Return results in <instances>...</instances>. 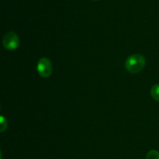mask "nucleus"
Listing matches in <instances>:
<instances>
[{"mask_svg":"<svg viewBox=\"0 0 159 159\" xmlns=\"http://www.w3.org/2000/svg\"><path fill=\"white\" fill-rule=\"evenodd\" d=\"M37 70L38 74L42 78L50 77L53 71V66L50 59H48V57H41L38 61Z\"/></svg>","mask_w":159,"mask_h":159,"instance_id":"2","label":"nucleus"},{"mask_svg":"<svg viewBox=\"0 0 159 159\" xmlns=\"http://www.w3.org/2000/svg\"><path fill=\"white\" fill-rule=\"evenodd\" d=\"M151 95L155 100L159 102V84H155L152 87Z\"/></svg>","mask_w":159,"mask_h":159,"instance_id":"4","label":"nucleus"},{"mask_svg":"<svg viewBox=\"0 0 159 159\" xmlns=\"http://www.w3.org/2000/svg\"><path fill=\"white\" fill-rule=\"evenodd\" d=\"M95 1H96V0H95Z\"/></svg>","mask_w":159,"mask_h":159,"instance_id":"7","label":"nucleus"},{"mask_svg":"<svg viewBox=\"0 0 159 159\" xmlns=\"http://www.w3.org/2000/svg\"><path fill=\"white\" fill-rule=\"evenodd\" d=\"M0 127H1V130L0 131L4 132L6 129L7 128V120L5 119L3 116H1V120H0Z\"/></svg>","mask_w":159,"mask_h":159,"instance_id":"6","label":"nucleus"},{"mask_svg":"<svg viewBox=\"0 0 159 159\" xmlns=\"http://www.w3.org/2000/svg\"><path fill=\"white\" fill-rule=\"evenodd\" d=\"M2 44L6 49L9 51H14L20 44V40L16 33L9 31L6 33L2 39Z\"/></svg>","mask_w":159,"mask_h":159,"instance_id":"3","label":"nucleus"},{"mask_svg":"<svg viewBox=\"0 0 159 159\" xmlns=\"http://www.w3.org/2000/svg\"><path fill=\"white\" fill-rule=\"evenodd\" d=\"M146 65L145 57L141 54H132L129 56L125 61V67L127 71L131 74H136L144 69Z\"/></svg>","mask_w":159,"mask_h":159,"instance_id":"1","label":"nucleus"},{"mask_svg":"<svg viewBox=\"0 0 159 159\" xmlns=\"http://www.w3.org/2000/svg\"><path fill=\"white\" fill-rule=\"evenodd\" d=\"M146 159H159V152L156 150H152L147 154Z\"/></svg>","mask_w":159,"mask_h":159,"instance_id":"5","label":"nucleus"}]
</instances>
